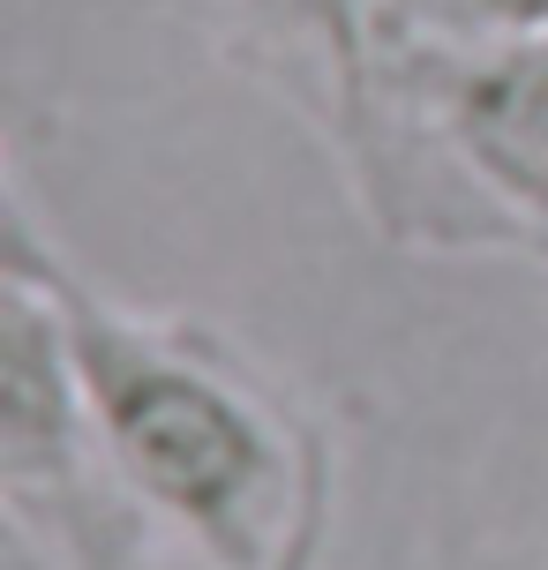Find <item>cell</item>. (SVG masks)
Listing matches in <instances>:
<instances>
[{"mask_svg": "<svg viewBox=\"0 0 548 570\" xmlns=\"http://www.w3.org/2000/svg\"><path fill=\"white\" fill-rule=\"evenodd\" d=\"M534 271H548V256H541V263H534Z\"/></svg>", "mask_w": 548, "mask_h": 570, "instance_id": "cell-3", "label": "cell"}, {"mask_svg": "<svg viewBox=\"0 0 548 570\" xmlns=\"http://www.w3.org/2000/svg\"><path fill=\"white\" fill-rule=\"evenodd\" d=\"M23 210L98 465L120 488L150 563L316 570L339 511V443L316 399L211 315L98 293L46 240L38 203L23 196Z\"/></svg>", "mask_w": 548, "mask_h": 570, "instance_id": "cell-1", "label": "cell"}, {"mask_svg": "<svg viewBox=\"0 0 548 570\" xmlns=\"http://www.w3.org/2000/svg\"><path fill=\"white\" fill-rule=\"evenodd\" d=\"M413 30H466V38H534V46H548V0H429Z\"/></svg>", "mask_w": 548, "mask_h": 570, "instance_id": "cell-2", "label": "cell"}]
</instances>
